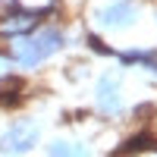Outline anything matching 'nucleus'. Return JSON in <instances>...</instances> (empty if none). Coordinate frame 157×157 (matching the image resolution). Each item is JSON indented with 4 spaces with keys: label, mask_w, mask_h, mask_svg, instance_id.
I'll list each match as a JSON object with an SVG mask.
<instances>
[{
    "label": "nucleus",
    "mask_w": 157,
    "mask_h": 157,
    "mask_svg": "<svg viewBox=\"0 0 157 157\" xmlns=\"http://www.w3.org/2000/svg\"><path fill=\"white\" fill-rule=\"evenodd\" d=\"M63 44V38L57 32H41V35H32L25 38L22 47H19V60L22 63H41L47 54H54V50Z\"/></svg>",
    "instance_id": "f257e3e1"
},
{
    "label": "nucleus",
    "mask_w": 157,
    "mask_h": 157,
    "mask_svg": "<svg viewBox=\"0 0 157 157\" xmlns=\"http://www.w3.org/2000/svg\"><path fill=\"white\" fill-rule=\"evenodd\" d=\"M35 145V126L32 123H16L6 132V138L0 141V148H3L6 154H25Z\"/></svg>",
    "instance_id": "f03ea898"
},
{
    "label": "nucleus",
    "mask_w": 157,
    "mask_h": 157,
    "mask_svg": "<svg viewBox=\"0 0 157 157\" xmlns=\"http://www.w3.org/2000/svg\"><path fill=\"white\" fill-rule=\"evenodd\" d=\"M132 19H135V10L126 6V3L110 6L107 13H101V22H104V25H126V22H132Z\"/></svg>",
    "instance_id": "7ed1b4c3"
},
{
    "label": "nucleus",
    "mask_w": 157,
    "mask_h": 157,
    "mask_svg": "<svg viewBox=\"0 0 157 157\" xmlns=\"http://www.w3.org/2000/svg\"><path fill=\"white\" fill-rule=\"evenodd\" d=\"M22 82L19 78H3L0 82V104H16L19 98H22Z\"/></svg>",
    "instance_id": "20e7f679"
},
{
    "label": "nucleus",
    "mask_w": 157,
    "mask_h": 157,
    "mask_svg": "<svg viewBox=\"0 0 157 157\" xmlns=\"http://www.w3.org/2000/svg\"><path fill=\"white\" fill-rule=\"evenodd\" d=\"M54 157H85V151H78L72 145H57L54 148Z\"/></svg>",
    "instance_id": "39448f33"
}]
</instances>
